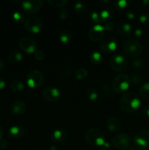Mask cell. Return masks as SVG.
Instances as JSON below:
<instances>
[{
    "label": "cell",
    "instance_id": "obj_3",
    "mask_svg": "<svg viewBox=\"0 0 149 150\" xmlns=\"http://www.w3.org/2000/svg\"><path fill=\"white\" fill-rule=\"evenodd\" d=\"M123 53L131 58H137L143 52V46L140 42L134 39H129L124 42L122 45Z\"/></svg>",
    "mask_w": 149,
    "mask_h": 150
},
{
    "label": "cell",
    "instance_id": "obj_44",
    "mask_svg": "<svg viewBox=\"0 0 149 150\" xmlns=\"http://www.w3.org/2000/svg\"><path fill=\"white\" fill-rule=\"evenodd\" d=\"M4 66V62H3V60L1 59H0V71H1V70H3Z\"/></svg>",
    "mask_w": 149,
    "mask_h": 150
},
{
    "label": "cell",
    "instance_id": "obj_2",
    "mask_svg": "<svg viewBox=\"0 0 149 150\" xmlns=\"http://www.w3.org/2000/svg\"><path fill=\"white\" fill-rule=\"evenodd\" d=\"M85 140L93 146H105L108 149L109 145L105 142V135L103 132L99 129L93 127L87 130L85 133Z\"/></svg>",
    "mask_w": 149,
    "mask_h": 150
},
{
    "label": "cell",
    "instance_id": "obj_25",
    "mask_svg": "<svg viewBox=\"0 0 149 150\" xmlns=\"http://www.w3.org/2000/svg\"><path fill=\"white\" fill-rule=\"evenodd\" d=\"M102 56L98 51H93L90 55V61L93 64H99L102 62Z\"/></svg>",
    "mask_w": 149,
    "mask_h": 150
},
{
    "label": "cell",
    "instance_id": "obj_52",
    "mask_svg": "<svg viewBox=\"0 0 149 150\" xmlns=\"http://www.w3.org/2000/svg\"><path fill=\"white\" fill-rule=\"evenodd\" d=\"M83 150H86V149H83Z\"/></svg>",
    "mask_w": 149,
    "mask_h": 150
},
{
    "label": "cell",
    "instance_id": "obj_9",
    "mask_svg": "<svg viewBox=\"0 0 149 150\" xmlns=\"http://www.w3.org/2000/svg\"><path fill=\"white\" fill-rule=\"evenodd\" d=\"M24 26L26 30L30 32L31 33L37 34L42 30V21L39 17L31 16L25 20Z\"/></svg>",
    "mask_w": 149,
    "mask_h": 150
},
{
    "label": "cell",
    "instance_id": "obj_26",
    "mask_svg": "<svg viewBox=\"0 0 149 150\" xmlns=\"http://www.w3.org/2000/svg\"><path fill=\"white\" fill-rule=\"evenodd\" d=\"M86 96L90 100L94 101L97 100L99 95H98L97 92L95 89H93V88H88L86 89Z\"/></svg>",
    "mask_w": 149,
    "mask_h": 150
},
{
    "label": "cell",
    "instance_id": "obj_49",
    "mask_svg": "<svg viewBox=\"0 0 149 150\" xmlns=\"http://www.w3.org/2000/svg\"><path fill=\"white\" fill-rule=\"evenodd\" d=\"M32 150H42V149H38V148H36V149H32Z\"/></svg>",
    "mask_w": 149,
    "mask_h": 150
},
{
    "label": "cell",
    "instance_id": "obj_42",
    "mask_svg": "<svg viewBox=\"0 0 149 150\" xmlns=\"http://www.w3.org/2000/svg\"><path fill=\"white\" fill-rule=\"evenodd\" d=\"M6 86V82L3 79H1L0 78V90H2L3 89H4Z\"/></svg>",
    "mask_w": 149,
    "mask_h": 150
},
{
    "label": "cell",
    "instance_id": "obj_19",
    "mask_svg": "<svg viewBox=\"0 0 149 150\" xmlns=\"http://www.w3.org/2000/svg\"><path fill=\"white\" fill-rule=\"evenodd\" d=\"M66 131L62 128L56 129L52 132L51 135V139L54 143H61L65 139Z\"/></svg>",
    "mask_w": 149,
    "mask_h": 150
},
{
    "label": "cell",
    "instance_id": "obj_40",
    "mask_svg": "<svg viewBox=\"0 0 149 150\" xmlns=\"http://www.w3.org/2000/svg\"><path fill=\"white\" fill-rule=\"evenodd\" d=\"M143 30L142 29H140V28H137V29H136L135 30H134V35H135L136 37H137V38H140V37L143 36Z\"/></svg>",
    "mask_w": 149,
    "mask_h": 150
},
{
    "label": "cell",
    "instance_id": "obj_21",
    "mask_svg": "<svg viewBox=\"0 0 149 150\" xmlns=\"http://www.w3.org/2000/svg\"><path fill=\"white\" fill-rule=\"evenodd\" d=\"M139 94L143 99L149 100V82L144 83L139 89Z\"/></svg>",
    "mask_w": 149,
    "mask_h": 150
},
{
    "label": "cell",
    "instance_id": "obj_27",
    "mask_svg": "<svg viewBox=\"0 0 149 150\" xmlns=\"http://www.w3.org/2000/svg\"><path fill=\"white\" fill-rule=\"evenodd\" d=\"M48 3L54 7H62L67 4V0H48Z\"/></svg>",
    "mask_w": 149,
    "mask_h": 150
},
{
    "label": "cell",
    "instance_id": "obj_23",
    "mask_svg": "<svg viewBox=\"0 0 149 150\" xmlns=\"http://www.w3.org/2000/svg\"><path fill=\"white\" fill-rule=\"evenodd\" d=\"M112 15L113 13L110 8H105L99 13V16L102 21H109L110 19L112 18Z\"/></svg>",
    "mask_w": 149,
    "mask_h": 150
},
{
    "label": "cell",
    "instance_id": "obj_43",
    "mask_svg": "<svg viewBox=\"0 0 149 150\" xmlns=\"http://www.w3.org/2000/svg\"><path fill=\"white\" fill-rule=\"evenodd\" d=\"M134 16H135V15H134V13L131 11L129 12V13H127V17L129 19H130V20H131V19H134Z\"/></svg>",
    "mask_w": 149,
    "mask_h": 150
},
{
    "label": "cell",
    "instance_id": "obj_24",
    "mask_svg": "<svg viewBox=\"0 0 149 150\" xmlns=\"http://www.w3.org/2000/svg\"><path fill=\"white\" fill-rule=\"evenodd\" d=\"M58 38H59V40L62 43H69V42H71L72 39V34L70 32L64 30L62 31L59 34Z\"/></svg>",
    "mask_w": 149,
    "mask_h": 150
},
{
    "label": "cell",
    "instance_id": "obj_28",
    "mask_svg": "<svg viewBox=\"0 0 149 150\" xmlns=\"http://www.w3.org/2000/svg\"><path fill=\"white\" fill-rule=\"evenodd\" d=\"M130 79V82L135 85L140 84V83H143V76L140 74H137V73H134V74H131V76H129Z\"/></svg>",
    "mask_w": 149,
    "mask_h": 150
},
{
    "label": "cell",
    "instance_id": "obj_15",
    "mask_svg": "<svg viewBox=\"0 0 149 150\" xmlns=\"http://www.w3.org/2000/svg\"><path fill=\"white\" fill-rule=\"evenodd\" d=\"M9 136L13 139H21L26 135L25 128L20 125H15L10 127L8 131Z\"/></svg>",
    "mask_w": 149,
    "mask_h": 150
},
{
    "label": "cell",
    "instance_id": "obj_16",
    "mask_svg": "<svg viewBox=\"0 0 149 150\" xmlns=\"http://www.w3.org/2000/svg\"><path fill=\"white\" fill-rule=\"evenodd\" d=\"M106 126L110 131L118 132L121 127V122L117 117H110L106 121Z\"/></svg>",
    "mask_w": 149,
    "mask_h": 150
},
{
    "label": "cell",
    "instance_id": "obj_5",
    "mask_svg": "<svg viewBox=\"0 0 149 150\" xmlns=\"http://www.w3.org/2000/svg\"><path fill=\"white\" fill-rule=\"evenodd\" d=\"M110 66L116 73H123L127 70L129 63L124 56L115 54L110 59Z\"/></svg>",
    "mask_w": 149,
    "mask_h": 150
},
{
    "label": "cell",
    "instance_id": "obj_29",
    "mask_svg": "<svg viewBox=\"0 0 149 150\" xmlns=\"http://www.w3.org/2000/svg\"><path fill=\"white\" fill-rule=\"evenodd\" d=\"M88 76V71L85 68H79L74 73V76L78 80H82L87 77Z\"/></svg>",
    "mask_w": 149,
    "mask_h": 150
},
{
    "label": "cell",
    "instance_id": "obj_51",
    "mask_svg": "<svg viewBox=\"0 0 149 150\" xmlns=\"http://www.w3.org/2000/svg\"><path fill=\"white\" fill-rule=\"evenodd\" d=\"M0 117H1V111H0Z\"/></svg>",
    "mask_w": 149,
    "mask_h": 150
},
{
    "label": "cell",
    "instance_id": "obj_37",
    "mask_svg": "<svg viewBox=\"0 0 149 150\" xmlns=\"http://www.w3.org/2000/svg\"><path fill=\"white\" fill-rule=\"evenodd\" d=\"M59 17L61 18V19H63V20H65V19H67V18L69 17L68 10H61L59 13Z\"/></svg>",
    "mask_w": 149,
    "mask_h": 150
},
{
    "label": "cell",
    "instance_id": "obj_7",
    "mask_svg": "<svg viewBox=\"0 0 149 150\" xmlns=\"http://www.w3.org/2000/svg\"><path fill=\"white\" fill-rule=\"evenodd\" d=\"M131 143V137L126 133H119L112 139L113 146L121 150H126L129 148Z\"/></svg>",
    "mask_w": 149,
    "mask_h": 150
},
{
    "label": "cell",
    "instance_id": "obj_8",
    "mask_svg": "<svg viewBox=\"0 0 149 150\" xmlns=\"http://www.w3.org/2000/svg\"><path fill=\"white\" fill-rule=\"evenodd\" d=\"M43 6L42 0H28L22 1L21 7L23 12L28 15H32L37 13Z\"/></svg>",
    "mask_w": 149,
    "mask_h": 150
},
{
    "label": "cell",
    "instance_id": "obj_30",
    "mask_svg": "<svg viewBox=\"0 0 149 150\" xmlns=\"http://www.w3.org/2000/svg\"><path fill=\"white\" fill-rule=\"evenodd\" d=\"M74 9L77 14H84L86 11V7L80 1H77L74 4Z\"/></svg>",
    "mask_w": 149,
    "mask_h": 150
},
{
    "label": "cell",
    "instance_id": "obj_38",
    "mask_svg": "<svg viewBox=\"0 0 149 150\" xmlns=\"http://www.w3.org/2000/svg\"><path fill=\"white\" fill-rule=\"evenodd\" d=\"M148 19H149L148 16L146 14H142L140 15V17H139V21H140V23H145L146 22L148 21Z\"/></svg>",
    "mask_w": 149,
    "mask_h": 150
},
{
    "label": "cell",
    "instance_id": "obj_10",
    "mask_svg": "<svg viewBox=\"0 0 149 150\" xmlns=\"http://www.w3.org/2000/svg\"><path fill=\"white\" fill-rule=\"evenodd\" d=\"M134 143L136 148L139 150L149 149V131H140L134 136Z\"/></svg>",
    "mask_w": 149,
    "mask_h": 150
},
{
    "label": "cell",
    "instance_id": "obj_12",
    "mask_svg": "<svg viewBox=\"0 0 149 150\" xmlns=\"http://www.w3.org/2000/svg\"><path fill=\"white\" fill-rule=\"evenodd\" d=\"M42 98L48 102H56L59 99L60 92L57 88L53 86H48L42 90Z\"/></svg>",
    "mask_w": 149,
    "mask_h": 150
},
{
    "label": "cell",
    "instance_id": "obj_32",
    "mask_svg": "<svg viewBox=\"0 0 149 150\" xmlns=\"http://www.w3.org/2000/svg\"><path fill=\"white\" fill-rule=\"evenodd\" d=\"M90 19L93 23H96V24H100L102 22L100 16H99V13H97L96 11H93L90 13Z\"/></svg>",
    "mask_w": 149,
    "mask_h": 150
},
{
    "label": "cell",
    "instance_id": "obj_46",
    "mask_svg": "<svg viewBox=\"0 0 149 150\" xmlns=\"http://www.w3.org/2000/svg\"><path fill=\"white\" fill-rule=\"evenodd\" d=\"M3 133H4V131H3V128H2V127L0 125V139H1V136H2Z\"/></svg>",
    "mask_w": 149,
    "mask_h": 150
},
{
    "label": "cell",
    "instance_id": "obj_36",
    "mask_svg": "<svg viewBox=\"0 0 149 150\" xmlns=\"http://www.w3.org/2000/svg\"><path fill=\"white\" fill-rule=\"evenodd\" d=\"M104 28H105V31H108V32H110V31H112L114 29V28H115V24L113 23V22L112 21H107L106 23H105V24L103 25Z\"/></svg>",
    "mask_w": 149,
    "mask_h": 150
},
{
    "label": "cell",
    "instance_id": "obj_13",
    "mask_svg": "<svg viewBox=\"0 0 149 150\" xmlns=\"http://www.w3.org/2000/svg\"><path fill=\"white\" fill-rule=\"evenodd\" d=\"M19 46L27 54H34L37 51V43L32 38L24 37L19 41Z\"/></svg>",
    "mask_w": 149,
    "mask_h": 150
},
{
    "label": "cell",
    "instance_id": "obj_4",
    "mask_svg": "<svg viewBox=\"0 0 149 150\" xmlns=\"http://www.w3.org/2000/svg\"><path fill=\"white\" fill-rule=\"evenodd\" d=\"M130 83L131 82L129 76L121 73L114 78L112 83V88L117 93H123L129 89Z\"/></svg>",
    "mask_w": 149,
    "mask_h": 150
},
{
    "label": "cell",
    "instance_id": "obj_33",
    "mask_svg": "<svg viewBox=\"0 0 149 150\" xmlns=\"http://www.w3.org/2000/svg\"><path fill=\"white\" fill-rule=\"evenodd\" d=\"M13 18L16 23H21L24 21V16L20 12H15L13 15Z\"/></svg>",
    "mask_w": 149,
    "mask_h": 150
},
{
    "label": "cell",
    "instance_id": "obj_20",
    "mask_svg": "<svg viewBox=\"0 0 149 150\" xmlns=\"http://www.w3.org/2000/svg\"><path fill=\"white\" fill-rule=\"evenodd\" d=\"M23 54L18 51H13L8 55V60L12 63H18L23 59Z\"/></svg>",
    "mask_w": 149,
    "mask_h": 150
},
{
    "label": "cell",
    "instance_id": "obj_48",
    "mask_svg": "<svg viewBox=\"0 0 149 150\" xmlns=\"http://www.w3.org/2000/svg\"><path fill=\"white\" fill-rule=\"evenodd\" d=\"M99 150H108V149H107V148L104 147V148H102V149H99Z\"/></svg>",
    "mask_w": 149,
    "mask_h": 150
},
{
    "label": "cell",
    "instance_id": "obj_34",
    "mask_svg": "<svg viewBox=\"0 0 149 150\" xmlns=\"http://www.w3.org/2000/svg\"><path fill=\"white\" fill-rule=\"evenodd\" d=\"M113 4L118 10H123V9H124L128 5L129 1H127V0H119V1H114Z\"/></svg>",
    "mask_w": 149,
    "mask_h": 150
},
{
    "label": "cell",
    "instance_id": "obj_50",
    "mask_svg": "<svg viewBox=\"0 0 149 150\" xmlns=\"http://www.w3.org/2000/svg\"><path fill=\"white\" fill-rule=\"evenodd\" d=\"M148 51H149V42H148Z\"/></svg>",
    "mask_w": 149,
    "mask_h": 150
},
{
    "label": "cell",
    "instance_id": "obj_41",
    "mask_svg": "<svg viewBox=\"0 0 149 150\" xmlns=\"http://www.w3.org/2000/svg\"><path fill=\"white\" fill-rule=\"evenodd\" d=\"M7 145H8V144H7V142L5 139H0V148H1V149H6Z\"/></svg>",
    "mask_w": 149,
    "mask_h": 150
},
{
    "label": "cell",
    "instance_id": "obj_39",
    "mask_svg": "<svg viewBox=\"0 0 149 150\" xmlns=\"http://www.w3.org/2000/svg\"><path fill=\"white\" fill-rule=\"evenodd\" d=\"M142 114L144 118L149 120V106H146L143 108L142 111Z\"/></svg>",
    "mask_w": 149,
    "mask_h": 150
},
{
    "label": "cell",
    "instance_id": "obj_47",
    "mask_svg": "<svg viewBox=\"0 0 149 150\" xmlns=\"http://www.w3.org/2000/svg\"><path fill=\"white\" fill-rule=\"evenodd\" d=\"M126 150H137V149H134V148H128V149Z\"/></svg>",
    "mask_w": 149,
    "mask_h": 150
},
{
    "label": "cell",
    "instance_id": "obj_35",
    "mask_svg": "<svg viewBox=\"0 0 149 150\" xmlns=\"http://www.w3.org/2000/svg\"><path fill=\"white\" fill-rule=\"evenodd\" d=\"M34 57L35 59L37 61H42L45 59V53L42 51H36L34 54Z\"/></svg>",
    "mask_w": 149,
    "mask_h": 150
},
{
    "label": "cell",
    "instance_id": "obj_6",
    "mask_svg": "<svg viewBox=\"0 0 149 150\" xmlns=\"http://www.w3.org/2000/svg\"><path fill=\"white\" fill-rule=\"evenodd\" d=\"M44 79L43 74L39 70H33L28 73L26 83L31 89H37L43 84Z\"/></svg>",
    "mask_w": 149,
    "mask_h": 150
},
{
    "label": "cell",
    "instance_id": "obj_18",
    "mask_svg": "<svg viewBox=\"0 0 149 150\" xmlns=\"http://www.w3.org/2000/svg\"><path fill=\"white\" fill-rule=\"evenodd\" d=\"M116 31L120 35L123 37L129 36L132 32V28L129 23H119L116 26Z\"/></svg>",
    "mask_w": 149,
    "mask_h": 150
},
{
    "label": "cell",
    "instance_id": "obj_45",
    "mask_svg": "<svg viewBox=\"0 0 149 150\" xmlns=\"http://www.w3.org/2000/svg\"><path fill=\"white\" fill-rule=\"evenodd\" d=\"M49 150H58V149L56 146H55V145H52V146H50Z\"/></svg>",
    "mask_w": 149,
    "mask_h": 150
},
{
    "label": "cell",
    "instance_id": "obj_14",
    "mask_svg": "<svg viewBox=\"0 0 149 150\" xmlns=\"http://www.w3.org/2000/svg\"><path fill=\"white\" fill-rule=\"evenodd\" d=\"M105 28L102 25L95 24L91 26L89 30V38L93 42H98L102 39L105 35Z\"/></svg>",
    "mask_w": 149,
    "mask_h": 150
},
{
    "label": "cell",
    "instance_id": "obj_1",
    "mask_svg": "<svg viewBox=\"0 0 149 150\" xmlns=\"http://www.w3.org/2000/svg\"><path fill=\"white\" fill-rule=\"evenodd\" d=\"M119 105L123 111L132 113L138 109L141 105V101L137 94L133 92H129L121 96Z\"/></svg>",
    "mask_w": 149,
    "mask_h": 150
},
{
    "label": "cell",
    "instance_id": "obj_11",
    "mask_svg": "<svg viewBox=\"0 0 149 150\" xmlns=\"http://www.w3.org/2000/svg\"><path fill=\"white\" fill-rule=\"evenodd\" d=\"M118 46L117 40L112 37H107L99 43V49L105 54H111L115 51Z\"/></svg>",
    "mask_w": 149,
    "mask_h": 150
},
{
    "label": "cell",
    "instance_id": "obj_31",
    "mask_svg": "<svg viewBox=\"0 0 149 150\" xmlns=\"http://www.w3.org/2000/svg\"><path fill=\"white\" fill-rule=\"evenodd\" d=\"M144 65V61L140 58H136L132 60L131 63V66L134 70H138L142 68Z\"/></svg>",
    "mask_w": 149,
    "mask_h": 150
},
{
    "label": "cell",
    "instance_id": "obj_22",
    "mask_svg": "<svg viewBox=\"0 0 149 150\" xmlns=\"http://www.w3.org/2000/svg\"><path fill=\"white\" fill-rule=\"evenodd\" d=\"M10 89L13 92H21L24 89V83L20 80L13 81L10 84Z\"/></svg>",
    "mask_w": 149,
    "mask_h": 150
},
{
    "label": "cell",
    "instance_id": "obj_17",
    "mask_svg": "<svg viewBox=\"0 0 149 150\" xmlns=\"http://www.w3.org/2000/svg\"><path fill=\"white\" fill-rule=\"evenodd\" d=\"M26 103L21 100H18L13 103L10 108V111H11L12 114H15V115H22L24 114L26 111Z\"/></svg>",
    "mask_w": 149,
    "mask_h": 150
}]
</instances>
